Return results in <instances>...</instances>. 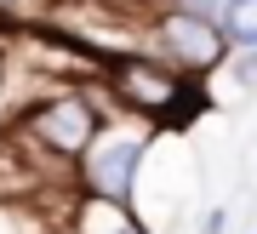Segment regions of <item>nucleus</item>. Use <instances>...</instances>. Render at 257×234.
Returning a JSON list of instances; mask_svg holds the SVG:
<instances>
[{
  "label": "nucleus",
  "mask_w": 257,
  "mask_h": 234,
  "mask_svg": "<svg viewBox=\"0 0 257 234\" xmlns=\"http://www.w3.org/2000/svg\"><path fill=\"white\" fill-rule=\"evenodd\" d=\"M132 114L103 120V132L86 143V154L74 160V189L103 206H126L138 211V183L149 166V149L160 143V126H126Z\"/></svg>",
  "instance_id": "1"
},
{
  "label": "nucleus",
  "mask_w": 257,
  "mask_h": 234,
  "mask_svg": "<svg viewBox=\"0 0 257 234\" xmlns=\"http://www.w3.org/2000/svg\"><path fill=\"white\" fill-rule=\"evenodd\" d=\"M103 80L114 86V108L120 114H138L149 126H189V114L200 108V80H183L177 69H166L149 52L114 57Z\"/></svg>",
  "instance_id": "2"
},
{
  "label": "nucleus",
  "mask_w": 257,
  "mask_h": 234,
  "mask_svg": "<svg viewBox=\"0 0 257 234\" xmlns=\"http://www.w3.org/2000/svg\"><path fill=\"white\" fill-rule=\"evenodd\" d=\"M103 108L92 91H80V86H63V91H52V97H40V103H29L23 108V143H35L46 160H80L86 143L103 132Z\"/></svg>",
  "instance_id": "3"
},
{
  "label": "nucleus",
  "mask_w": 257,
  "mask_h": 234,
  "mask_svg": "<svg viewBox=\"0 0 257 234\" xmlns=\"http://www.w3.org/2000/svg\"><path fill=\"white\" fill-rule=\"evenodd\" d=\"M149 57H160V63L177 69L183 80H206V74H217L229 63V40H223L217 23L160 6V18L149 23Z\"/></svg>",
  "instance_id": "4"
},
{
  "label": "nucleus",
  "mask_w": 257,
  "mask_h": 234,
  "mask_svg": "<svg viewBox=\"0 0 257 234\" xmlns=\"http://www.w3.org/2000/svg\"><path fill=\"white\" fill-rule=\"evenodd\" d=\"M69 234H155V228L126 206H103V200L74 194V228Z\"/></svg>",
  "instance_id": "5"
},
{
  "label": "nucleus",
  "mask_w": 257,
  "mask_h": 234,
  "mask_svg": "<svg viewBox=\"0 0 257 234\" xmlns=\"http://www.w3.org/2000/svg\"><path fill=\"white\" fill-rule=\"evenodd\" d=\"M217 29L229 40V52H257V0H229Z\"/></svg>",
  "instance_id": "6"
},
{
  "label": "nucleus",
  "mask_w": 257,
  "mask_h": 234,
  "mask_svg": "<svg viewBox=\"0 0 257 234\" xmlns=\"http://www.w3.org/2000/svg\"><path fill=\"white\" fill-rule=\"evenodd\" d=\"M166 6H172V12H189V18H206V23H217L229 0H166Z\"/></svg>",
  "instance_id": "7"
},
{
  "label": "nucleus",
  "mask_w": 257,
  "mask_h": 234,
  "mask_svg": "<svg viewBox=\"0 0 257 234\" xmlns=\"http://www.w3.org/2000/svg\"><path fill=\"white\" fill-rule=\"evenodd\" d=\"M234 57V80L240 91H257V52H229Z\"/></svg>",
  "instance_id": "8"
},
{
  "label": "nucleus",
  "mask_w": 257,
  "mask_h": 234,
  "mask_svg": "<svg viewBox=\"0 0 257 234\" xmlns=\"http://www.w3.org/2000/svg\"><path fill=\"white\" fill-rule=\"evenodd\" d=\"M200 234H229V211H223V206H206L200 211Z\"/></svg>",
  "instance_id": "9"
},
{
  "label": "nucleus",
  "mask_w": 257,
  "mask_h": 234,
  "mask_svg": "<svg viewBox=\"0 0 257 234\" xmlns=\"http://www.w3.org/2000/svg\"><path fill=\"white\" fill-rule=\"evenodd\" d=\"M0 234H23V223H18V211H6V206H0Z\"/></svg>",
  "instance_id": "10"
}]
</instances>
